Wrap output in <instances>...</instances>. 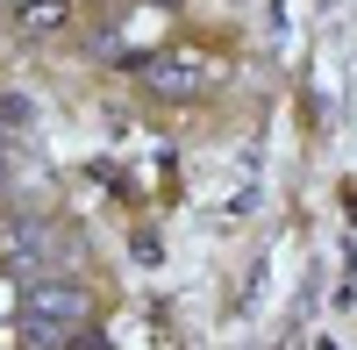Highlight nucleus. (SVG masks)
Here are the masks:
<instances>
[{
	"instance_id": "4",
	"label": "nucleus",
	"mask_w": 357,
	"mask_h": 350,
	"mask_svg": "<svg viewBox=\"0 0 357 350\" xmlns=\"http://www.w3.org/2000/svg\"><path fill=\"white\" fill-rule=\"evenodd\" d=\"M65 22H72L65 0H29V8H22V29H29V36H50V29H65Z\"/></svg>"
},
{
	"instance_id": "3",
	"label": "nucleus",
	"mask_w": 357,
	"mask_h": 350,
	"mask_svg": "<svg viewBox=\"0 0 357 350\" xmlns=\"http://www.w3.org/2000/svg\"><path fill=\"white\" fill-rule=\"evenodd\" d=\"M143 86H151V93H178V100H193L200 86H207V72L193 65V57H151V65H143Z\"/></svg>"
},
{
	"instance_id": "2",
	"label": "nucleus",
	"mask_w": 357,
	"mask_h": 350,
	"mask_svg": "<svg viewBox=\"0 0 357 350\" xmlns=\"http://www.w3.org/2000/svg\"><path fill=\"white\" fill-rule=\"evenodd\" d=\"M72 257V236L57 222H43V215H29V222H8V236H0V265L8 272H22V279H43V272H57Z\"/></svg>"
},
{
	"instance_id": "5",
	"label": "nucleus",
	"mask_w": 357,
	"mask_h": 350,
	"mask_svg": "<svg viewBox=\"0 0 357 350\" xmlns=\"http://www.w3.org/2000/svg\"><path fill=\"white\" fill-rule=\"evenodd\" d=\"M65 350H107V336H93V329H79V336H72Z\"/></svg>"
},
{
	"instance_id": "1",
	"label": "nucleus",
	"mask_w": 357,
	"mask_h": 350,
	"mask_svg": "<svg viewBox=\"0 0 357 350\" xmlns=\"http://www.w3.org/2000/svg\"><path fill=\"white\" fill-rule=\"evenodd\" d=\"M86 314H93V300H86L79 286L36 279V294L22 300V336H29V343H43V350H65V343L86 329Z\"/></svg>"
}]
</instances>
